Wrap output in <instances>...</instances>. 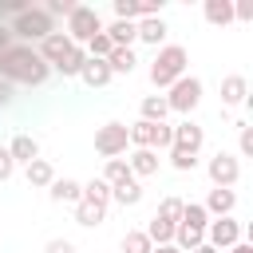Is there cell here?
Here are the masks:
<instances>
[{
    "instance_id": "30",
    "label": "cell",
    "mask_w": 253,
    "mask_h": 253,
    "mask_svg": "<svg viewBox=\"0 0 253 253\" xmlns=\"http://www.w3.org/2000/svg\"><path fill=\"white\" fill-rule=\"evenodd\" d=\"M111 202H119V206H138V202H142V186L130 178V182H123V186L111 190Z\"/></svg>"
},
{
    "instance_id": "36",
    "label": "cell",
    "mask_w": 253,
    "mask_h": 253,
    "mask_svg": "<svg viewBox=\"0 0 253 253\" xmlns=\"http://www.w3.org/2000/svg\"><path fill=\"white\" fill-rule=\"evenodd\" d=\"M170 162H174V170H194L198 154H186V150H174V146H170Z\"/></svg>"
},
{
    "instance_id": "39",
    "label": "cell",
    "mask_w": 253,
    "mask_h": 253,
    "mask_svg": "<svg viewBox=\"0 0 253 253\" xmlns=\"http://www.w3.org/2000/svg\"><path fill=\"white\" fill-rule=\"evenodd\" d=\"M12 170H16V162H12L8 146H0V182H8V178H12Z\"/></svg>"
},
{
    "instance_id": "20",
    "label": "cell",
    "mask_w": 253,
    "mask_h": 253,
    "mask_svg": "<svg viewBox=\"0 0 253 253\" xmlns=\"http://www.w3.org/2000/svg\"><path fill=\"white\" fill-rule=\"evenodd\" d=\"M174 229H178L174 221H166V217H158V213H154V217H150V225H146L142 233L150 237V245H170V241H174Z\"/></svg>"
},
{
    "instance_id": "12",
    "label": "cell",
    "mask_w": 253,
    "mask_h": 253,
    "mask_svg": "<svg viewBox=\"0 0 253 253\" xmlns=\"http://www.w3.org/2000/svg\"><path fill=\"white\" fill-rule=\"evenodd\" d=\"M115 16L134 24V20H146V16H162V4H138V0H115Z\"/></svg>"
},
{
    "instance_id": "6",
    "label": "cell",
    "mask_w": 253,
    "mask_h": 253,
    "mask_svg": "<svg viewBox=\"0 0 253 253\" xmlns=\"http://www.w3.org/2000/svg\"><path fill=\"white\" fill-rule=\"evenodd\" d=\"M202 103V79L198 75H182L174 87H170V95H166V107L170 111H178V115H186L190 119V111Z\"/></svg>"
},
{
    "instance_id": "41",
    "label": "cell",
    "mask_w": 253,
    "mask_h": 253,
    "mask_svg": "<svg viewBox=\"0 0 253 253\" xmlns=\"http://www.w3.org/2000/svg\"><path fill=\"white\" fill-rule=\"evenodd\" d=\"M28 8H32L28 0H4V4H0V12H12V16H20V12H28Z\"/></svg>"
},
{
    "instance_id": "16",
    "label": "cell",
    "mask_w": 253,
    "mask_h": 253,
    "mask_svg": "<svg viewBox=\"0 0 253 253\" xmlns=\"http://www.w3.org/2000/svg\"><path fill=\"white\" fill-rule=\"evenodd\" d=\"M233 206H237V194H233V190H217V186H213L202 210H206V213H217V217H229V213H233Z\"/></svg>"
},
{
    "instance_id": "11",
    "label": "cell",
    "mask_w": 253,
    "mask_h": 253,
    "mask_svg": "<svg viewBox=\"0 0 253 253\" xmlns=\"http://www.w3.org/2000/svg\"><path fill=\"white\" fill-rule=\"evenodd\" d=\"M71 47H75V43H71V40H67L63 32H51V36H43V40H40L36 55H40V59H43L47 67H55V63H59V59H63V55H67Z\"/></svg>"
},
{
    "instance_id": "38",
    "label": "cell",
    "mask_w": 253,
    "mask_h": 253,
    "mask_svg": "<svg viewBox=\"0 0 253 253\" xmlns=\"http://www.w3.org/2000/svg\"><path fill=\"white\" fill-rule=\"evenodd\" d=\"M43 253H75V245H71L67 237H51V241L43 245Z\"/></svg>"
},
{
    "instance_id": "18",
    "label": "cell",
    "mask_w": 253,
    "mask_h": 253,
    "mask_svg": "<svg viewBox=\"0 0 253 253\" xmlns=\"http://www.w3.org/2000/svg\"><path fill=\"white\" fill-rule=\"evenodd\" d=\"M245 91H249L245 75H225V79H221V103H225V107H241V103H245Z\"/></svg>"
},
{
    "instance_id": "10",
    "label": "cell",
    "mask_w": 253,
    "mask_h": 253,
    "mask_svg": "<svg viewBox=\"0 0 253 253\" xmlns=\"http://www.w3.org/2000/svg\"><path fill=\"white\" fill-rule=\"evenodd\" d=\"M202 142H206V130L194 123V119H182L178 126H174V150H186V154H198L202 150Z\"/></svg>"
},
{
    "instance_id": "21",
    "label": "cell",
    "mask_w": 253,
    "mask_h": 253,
    "mask_svg": "<svg viewBox=\"0 0 253 253\" xmlns=\"http://www.w3.org/2000/svg\"><path fill=\"white\" fill-rule=\"evenodd\" d=\"M206 20L213 24V28H225L229 20H233V0H206Z\"/></svg>"
},
{
    "instance_id": "14",
    "label": "cell",
    "mask_w": 253,
    "mask_h": 253,
    "mask_svg": "<svg viewBox=\"0 0 253 253\" xmlns=\"http://www.w3.org/2000/svg\"><path fill=\"white\" fill-rule=\"evenodd\" d=\"M8 154H12V162H36L40 158V142L32 138V134H16L12 142H8Z\"/></svg>"
},
{
    "instance_id": "25",
    "label": "cell",
    "mask_w": 253,
    "mask_h": 253,
    "mask_svg": "<svg viewBox=\"0 0 253 253\" xmlns=\"http://www.w3.org/2000/svg\"><path fill=\"white\" fill-rule=\"evenodd\" d=\"M51 182H55V170H51L47 158L28 162V186H51Z\"/></svg>"
},
{
    "instance_id": "46",
    "label": "cell",
    "mask_w": 253,
    "mask_h": 253,
    "mask_svg": "<svg viewBox=\"0 0 253 253\" xmlns=\"http://www.w3.org/2000/svg\"><path fill=\"white\" fill-rule=\"evenodd\" d=\"M190 253H217V249H213V245H206V241H202V245H198V249H190Z\"/></svg>"
},
{
    "instance_id": "31",
    "label": "cell",
    "mask_w": 253,
    "mask_h": 253,
    "mask_svg": "<svg viewBox=\"0 0 253 253\" xmlns=\"http://www.w3.org/2000/svg\"><path fill=\"white\" fill-rule=\"evenodd\" d=\"M154 245H150V237L142 233V229H130L126 237H123V253H150Z\"/></svg>"
},
{
    "instance_id": "29",
    "label": "cell",
    "mask_w": 253,
    "mask_h": 253,
    "mask_svg": "<svg viewBox=\"0 0 253 253\" xmlns=\"http://www.w3.org/2000/svg\"><path fill=\"white\" fill-rule=\"evenodd\" d=\"M103 182L115 190V186H123V182H130V166L123 162V158H107V170H103Z\"/></svg>"
},
{
    "instance_id": "23",
    "label": "cell",
    "mask_w": 253,
    "mask_h": 253,
    "mask_svg": "<svg viewBox=\"0 0 253 253\" xmlns=\"http://www.w3.org/2000/svg\"><path fill=\"white\" fill-rule=\"evenodd\" d=\"M75 221L79 225H87V229H95V225H103L107 221V210H99V206H91V202H75Z\"/></svg>"
},
{
    "instance_id": "9",
    "label": "cell",
    "mask_w": 253,
    "mask_h": 253,
    "mask_svg": "<svg viewBox=\"0 0 253 253\" xmlns=\"http://www.w3.org/2000/svg\"><path fill=\"white\" fill-rule=\"evenodd\" d=\"M241 241V225L233 221V217H213L210 225H206V245H213L217 253H225L229 245H237Z\"/></svg>"
},
{
    "instance_id": "40",
    "label": "cell",
    "mask_w": 253,
    "mask_h": 253,
    "mask_svg": "<svg viewBox=\"0 0 253 253\" xmlns=\"http://www.w3.org/2000/svg\"><path fill=\"white\" fill-rule=\"evenodd\" d=\"M233 20H253V0H237L233 4Z\"/></svg>"
},
{
    "instance_id": "32",
    "label": "cell",
    "mask_w": 253,
    "mask_h": 253,
    "mask_svg": "<svg viewBox=\"0 0 253 253\" xmlns=\"http://www.w3.org/2000/svg\"><path fill=\"white\" fill-rule=\"evenodd\" d=\"M111 51H115V43L107 40V32H99V36L87 40V55H91V59H107Z\"/></svg>"
},
{
    "instance_id": "5",
    "label": "cell",
    "mask_w": 253,
    "mask_h": 253,
    "mask_svg": "<svg viewBox=\"0 0 253 253\" xmlns=\"http://www.w3.org/2000/svg\"><path fill=\"white\" fill-rule=\"evenodd\" d=\"M99 32H103L99 12H95V8H87V4H75V12L67 16V32H63V36H67L75 47H83V43H87L91 36H99Z\"/></svg>"
},
{
    "instance_id": "15",
    "label": "cell",
    "mask_w": 253,
    "mask_h": 253,
    "mask_svg": "<svg viewBox=\"0 0 253 253\" xmlns=\"http://www.w3.org/2000/svg\"><path fill=\"white\" fill-rule=\"evenodd\" d=\"M126 166H130V178H150V174H158V150H134L126 158Z\"/></svg>"
},
{
    "instance_id": "17",
    "label": "cell",
    "mask_w": 253,
    "mask_h": 253,
    "mask_svg": "<svg viewBox=\"0 0 253 253\" xmlns=\"http://www.w3.org/2000/svg\"><path fill=\"white\" fill-rule=\"evenodd\" d=\"M79 79H83L87 87H107V83H111V67H107V59H91V55H87Z\"/></svg>"
},
{
    "instance_id": "13",
    "label": "cell",
    "mask_w": 253,
    "mask_h": 253,
    "mask_svg": "<svg viewBox=\"0 0 253 253\" xmlns=\"http://www.w3.org/2000/svg\"><path fill=\"white\" fill-rule=\"evenodd\" d=\"M134 40L158 47V43L166 40V20H162V16H146V20H138V24H134Z\"/></svg>"
},
{
    "instance_id": "1",
    "label": "cell",
    "mask_w": 253,
    "mask_h": 253,
    "mask_svg": "<svg viewBox=\"0 0 253 253\" xmlns=\"http://www.w3.org/2000/svg\"><path fill=\"white\" fill-rule=\"evenodd\" d=\"M47 75H51V67L36 55L32 43H12V47L0 51V79H8L12 87H16V83L40 87V83H47Z\"/></svg>"
},
{
    "instance_id": "19",
    "label": "cell",
    "mask_w": 253,
    "mask_h": 253,
    "mask_svg": "<svg viewBox=\"0 0 253 253\" xmlns=\"http://www.w3.org/2000/svg\"><path fill=\"white\" fill-rule=\"evenodd\" d=\"M47 194H51V202H67V206H75V202L83 198V186H79L75 178H55Z\"/></svg>"
},
{
    "instance_id": "27",
    "label": "cell",
    "mask_w": 253,
    "mask_h": 253,
    "mask_svg": "<svg viewBox=\"0 0 253 253\" xmlns=\"http://www.w3.org/2000/svg\"><path fill=\"white\" fill-rule=\"evenodd\" d=\"M107 32V40L115 43V47H130L134 43V24H126V20H115L111 28H103Z\"/></svg>"
},
{
    "instance_id": "37",
    "label": "cell",
    "mask_w": 253,
    "mask_h": 253,
    "mask_svg": "<svg viewBox=\"0 0 253 253\" xmlns=\"http://www.w3.org/2000/svg\"><path fill=\"white\" fill-rule=\"evenodd\" d=\"M237 146H241V154H253V126L249 123L237 126Z\"/></svg>"
},
{
    "instance_id": "33",
    "label": "cell",
    "mask_w": 253,
    "mask_h": 253,
    "mask_svg": "<svg viewBox=\"0 0 253 253\" xmlns=\"http://www.w3.org/2000/svg\"><path fill=\"white\" fill-rule=\"evenodd\" d=\"M182 221H186V225H198V229H206V225H210V213H206L198 202H186V206H182Z\"/></svg>"
},
{
    "instance_id": "42",
    "label": "cell",
    "mask_w": 253,
    "mask_h": 253,
    "mask_svg": "<svg viewBox=\"0 0 253 253\" xmlns=\"http://www.w3.org/2000/svg\"><path fill=\"white\" fill-rule=\"evenodd\" d=\"M8 103H12V83L0 79V107H8Z\"/></svg>"
},
{
    "instance_id": "28",
    "label": "cell",
    "mask_w": 253,
    "mask_h": 253,
    "mask_svg": "<svg viewBox=\"0 0 253 253\" xmlns=\"http://www.w3.org/2000/svg\"><path fill=\"white\" fill-rule=\"evenodd\" d=\"M83 63H87V51H83V47H71V51H67L51 71H59V75H79V71H83Z\"/></svg>"
},
{
    "instance_id": "7",
    "label": "cell",
    "mask_w": 253,
    "mask_h": 253,
    "mask_svg": "<svg viewBox=\"0 0 253 253\" xmlns=\"http://www.w3.org/2000/svg\"><path fill=\"white\" fill-rule=\"evenodd\" d=\"M126 146H130V138H126V126L123 123H103L95 130V150L103 158H119V154H126Z\"/></svg>"
},
{
    "instance_id": "43",
    "label": "cell",
    "mask_w": 253,
    "mask_h": 253,
    "mask_svg": "<svg viewBox=\"0 0 253 253\" xmlns=\"http://www.w3.org/2000/svg\"><path fill=\"white\" fill-rule=\"evenodd\" d=\"M12 43H16V36H12L8 28H0V51H4V47H12Z\"/></svg>"
},
{
    "instance_id": "24",
    "label": "cell",
    "mask_w": 253,
    "mask_h": 253,
    "mask_svg": "<svg viewBox=\"0 0 253 253\" xmlns=\"http://www.w3.org/2000/svg\"><path fill=\"white\" fill-rule=\"evenodd\" d=\"M170 107H166V95H146L142 99V119L146 123H166Z\"/></svg>"
},
{
    "instance_id": "34",
    "label": "cell",
    "mask_w": 253,
    "mask_h": 253,
    "mask_svg": "<svg viewBox=\"0 0 253 253\" xmlns=\"http://www.w3.org/2000/svg\"><path fill=\"white\" fill-rule=\"evenodd\" d=\"M182 206H186L182 198H162V206H158V217H166V221H174V225H178V221H182Z\"/></svg>"
},
{
    "instance_id": "8",
    "label": "cell",
    "mask_w": 253,
    "mask_h": 253,
    "mask_svg": "<svg viewBox=\"0 0 253 253\" xmlns=\"http://www.w3.org/2000/svg\"><path fill=\"white\" fill-rule=\"evenodd\" d=\"M237 178H241V162H237L233 154L217 150V154L210 158V182H213L217 190H233V186H237Z\"/></svg>"
},
{
    "instance_id": "2",
    "label": "cell",
    "mask_w": 253,
    "mask_h": 253,
    "mask_svg": "<svg viewBox=\"0 0 253 253\" xmlns=\"http://www.w3.org/2000/svg\"><path fill=\"white\" fill-rule=\"evenodd\" d=\"M186 63H190L186 47H178V43L158 47V55H154V63H150V83H154V87H174V83L186 75Z\"/></svg>"
},
{
    "instance_id": "45",
    "label": "cell",
    "mask_w": 253,
    "mask_h": 253,
    "mask_svg": "<svg viewBox=\"0 0 253 253\" xmlns=\"http://www.w3.org/2000/svg\"><path fill=\"white\" fill-rule=\"evenodd\" d=\"M150 253H182L178 245H158V249H150Z\"/></svg>"
},
{
    "instance_id": "22",
    "label": "cell",
    "mask_w": 253,
    "mask_h": 253,
    "mask_svg": "<svg viewBox=\"0 0 253 253\" xmlns=\"http://www.w3.org/2000/svg\"><path fill=\"white\" fill-rule=\"evenodd\" d=\"M134 63H138V59H134V51H130V47H115V51L107 55L111 75H130V71H134Z\"/></svg>"
},
{
    "instance_id": "26",
    "label": "cell",
    "mask_w": 253,
    "mask_h": 253,
    "mask_svg": "<svg viewBox=\"0 0 253 253\" xmlns=\"http://www.w3.org/2000/svg\"><path fill=\"white\" fill-rule=\"evenodd\" d=\"M83 202H91V206L107 210V202H111V186H107L103 178H91V182L83 186Z\"/></svg>"
},
{
    "instance_id": "44",
    "label": "cell",
    "mask_w": 253,
    "mask_h": 253,
    "mask_svg": "<svg viewBox=\"0 0 253 253\" xmlns=\"http://www.w3.org/2000/svg\"><path fill=\"white\" fill-rule=\"evenodd\" d=\"M225 253H253V245H249V241H237V245H229Z\"/></svg>"
},
{
    "instance_id": "4",
    "label": "cell",
    "mask_w": 253,
    "mask_h": 253,
    "mask_svg": "<svg viewBox=\"0 0 253 253\" xmlns=\"http://www.w3.org/2000/svg\"><path fill=\"white\" fill-rule=\"evenodd\" d=\"M126 138H130L134 150H154V146H166V150H170V142H174V126L138 119L134 126H126Z\"/></svg>"
},
{
    "instance_id": "3",
    "label": "cell",
    "mask_w": 253,
    "mask_h": 253,
    "mask_svg": "<svg viewBox=\"0 0 253 253\" xmlns=\"http://www.w3.org/2000/svg\"><path fill=\"white\" fill-rule=\"evenodd\" d=\"M12 36H16V43H24V40H43V36H51L55 32V24H51V16L43 12V8H28V12H20V16H12V28H8Z\"/></svg>"
},
{
    "instance_id": "35",
    "label": "cell",
    "mask_w": 253,
    "mask_h": 253,
    "mask_svg": "<svg viewBox=\"0 0 253 253\" xmlns=\"http://www.w3.org/2000/svg\"><path fill=\"white\" fill-rule=\"evenodd\" d=\"M43 12H47V16H71V12H75V0H47Z\"/></svg>"
}]
</instances>
